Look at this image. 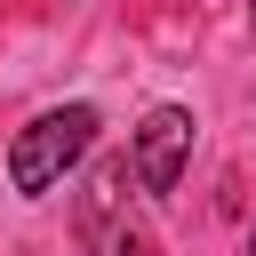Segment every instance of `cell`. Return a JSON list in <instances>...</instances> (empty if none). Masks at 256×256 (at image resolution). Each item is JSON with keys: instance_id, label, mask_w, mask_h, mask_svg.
I'll return each mask as SVG.
<instances>
[{"instance_id": "cell-1", "label": "cell", "mask_w": 256, "mask_h": 256, "mask_svg": "<svg viewBox=\"0 0 256 256\" xmlns=\"http://www.w3.org/2000/svg\"><path fill=\"white\" fill-rule=\"evenodd\" d=\"M88 144H96V112H88V104H56V112H40L32 128H16V144H8V184H16L24 200H40V192L64 184V168H72Z\"/></svg>"}, {"instance_id": "cell-2", "label": "cell", "mask_w": 256, "mask_h": 256, "mask_svg": "<svg viewBox=\"0 0 256 256\" xmlns=\"http://www.w3.org/2000/svg\"><path fill=\"white\" fill-rule=\"evenodd\" d=\"M184 160H192V112L184 104H152L144 112V128H136V152H128V176H136V192H176V176H184Z\"/></svg>"}, {"instance_id": "cell-3", "label": "cell", "mask_w": 256, "mask_h": 256, "mask_svg": "<svg viewBox=\"0 0 256 256\" xmlns=\"http://www.w3.org/2000/svg\"><path fill=\"white\" fill-rule=\"evenodd\" d=\"M120 208H128V160H96V176H88V192H80V240H88L96 256H128V240L112 232Z\"/></svg>"}, {"instance_id": "cell-4", "label": "cell", "mask_w": 256, "mask_h": 256, "mask_svg": "<svg viewBox=\"0 0 256 256\" xmlns=\"http://www.w3.org/2000/svg\"><path fill=\"white\" fill-rule=\"evenodd\" d=\"M248 256H256V224H248Z\"/></svg>"}, {"instance_id": "cell-5", "label": "cell", "mask_w": 256, "mask_h": 256, "mask_svg": "<svg viewBox=\"0 0 256 256\" xmlns=\"http://www.w3.org/2000/svg\"><path fill=\"white\" fill-rule=\"evenodd\" d=\"M248 24H256V8H248Z\"/></svg>"}]
</instances>
